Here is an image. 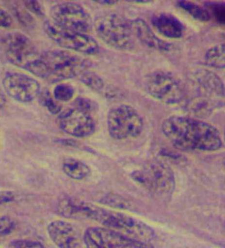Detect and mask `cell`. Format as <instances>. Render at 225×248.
<instances>
[{"instance_id":"obj_7","label":"cell","mask_w":225,"mask_h":248,"mask_svg":"<svg viewBox=\"0 0 225 248\" xmlns=\"http://www.w3.org/2000/svg\"><path fill=\"white\" fill-rule=\"evenodd\" d=\"M107 128L114 140H128L139 136L144 128V121L134 108L120 104L109 111Z\"/></svg>"},{"instance_id":"obj_23","label":"cell","mask_w":225,"mask_h":248,"mask_svg":"<svg viewBox=\"0 0 225 248\" xmlns=\"http://www.w3.org/2000/svg\"><path fill=\"white\" fill-rule=\"evenodd\" d=\"M81 82L85 84L88 87L96 91H102L103 89L104 84L103 80L100 77L97 76L91 72L86 71L79 77Z\"/></svg>"},{"instance_id":"obj_31","label":"cell","mask_w":225,"mask_h":248,"mask_svg":"<svg viewBox=\"0 0 225 248\" xmlns=\"http://www.w3.org/2000/svg\"><path fill=\"white\" fill-rule=\"evenodd\" d=\"M16 194L12 191H2L0 192V206L16 200Z\"/></svg>"},{"instance_id":"obj_17","label":"cell","mask_w":225,"mask_h":248,"mask_svg":"<svg viewBox=\"0 0 225 248\" xmlns=\"http://www.w3.org/2000/svg\"><path fill=\"white\" fill-rule=\"evenodd\" d=\"M153 27L167 38L178 39L185 32V27L177 18L172 15L161 13L152 18Z\"/></svg>"},{"instance_id":"obj_12","label":"cell","mask_w":225,"mask_h":248,"mask_svg":"<svg viewBox=\"0 0 225 248\" xmlns=\"http://www.w3.org/2000/svg\"><path fill=\"white\" fill-rule=\"evenodd\" d=\"M5 48L9 61L28 71L40 57L32 41L19 32L8 36L5 40Z\"/></svg>"},{"instance_id":"obj_18","label":"cell","mask_w":225,"mask_h":248,"mask_svg":"<svg viewBox=\"0 0 225 248\" xmlns=\"http://www.w3.org/2000/svg\"><path fill=\"white\" fill-rule=\"evenodd\" d=\"M91 204L71 197L62 199L58 204L60 216L77 220H89Z\"/></svg>"},{"instance_id":"obj_10","label":"cell","mask_w":225,"mask_h":248,"mask_svg":"<svg viewBox=\"0 0 225 248\" xmlns=\"http://www.w3.org/2000/svg\"><path fill=\"white\" fill-rule=\"evenodd\" d=\"M45 29L48 37L63 48L83 55L99 53L98 44L89 35L64 30L52 21L46 23Z\"/></svg>"},{"instance_id":"obj_16","label":"cell","mask_w":225,"mask_h":248,"mask_svg":"<svg viewBox=\"0 0 225 248\" xmlns=\"http://www.w3.org/2000/svg\"><path fill=\"white\" fill-rule=\"evenodd\" d=\"M131 23L134 37L143 45L150 48L161 51H167L169 50V44L158 37L143 19H135L131 21Z\"/></svg>"},{"instance_id":"obj_21","label":"cell","mask_w":225,"mask_h":248,"mask_svg":"<svg viewBox=\"0 0 225 248\" xmlns=\"http://www.w3.org/2000/svg\"><path fill=\"white\" fill-rule=\"evenodd\" d=\"M211 103L201 97L192 98L186 105V110L191 115L201 117L210 115L213 109Z\"/></svg>"},{"instance_id":"obj_5","label":"cell","mask_w":225,"mask_h":248,"mask_svg":"<svg viewBox=\"0 0 225 248\" xmlns=\"http://www.w3.org/2000/svg\"><path fill=\"white\" fill-rule=\"evenodd\" d=\"M96 33L106 45L117 50H129L134 46L131 23L118 14H108L97 19Z\"/></svg>"},{"instance_id":"obj_8","label":"cell","mask_w":225,"mask_h":248,"mask_svg":"<svg viewBox=\"0 0 225 248\" xmlns=\"http://www.w3.org/2000/svg\"><path fill=\"white\" fill-rule=\"evenodd\" d=\"M50 14L52 22L66 31L89 35L94 28L90 14L77 3L63 2L55 5Z\"/></svg>"},{"instance_id":"obj_6","label":"cell","mask_w":225,"mask_h":248,"mask_svg":"<svg viewBox=\"0 0 225 248\" xmlns=\"http://www.w3.org/2000/svg\"><path fill=\"white\" fill-rule=\"evenodd\" d=\"M145 86L151 97L168 105L180 104L187 96L185 85L169 72L150 73L145 78Z\"/></svg>"},{"instance_id":"obj_20","label":"cell","mask_w":225,"mask_h":248,"mask_svg":"<svg viewBox=\"0 0 225 248\" xmlns=\"http://www.w3.org/2000/svg\"><path fill=\"white\" fill-rule=\"evenodd\" d=\"M209 66L218 69H225V43L220 44L210 48L205 57Z\"/></svg>"},{"instance_id":"obj_33","label":"cell","mask_w":225,"mask_h":248,"mask_svg":"<svg viewBox=\"0 0 225 248\" xmlns=\"http://www.w3.org/2000/svg\"><path fill=\"white\" fill-rule=\"evenodd\" d=\"M25 5L28 9L32 11V13H34V14L37 15V16H42L43 14L42 7H41L40 5L37 1H27L25 3Z\"/></svg>"},{"instance_id":"obj_22","label":"cell","mask_w":225,"mask_h":248,"mask_svg":"<svg viewBox=\"0 0 225 248\" xmlns=\"http://www.w3.org/2000/svg\"><path fill=\"white\" fill-rule=\"evenodd\" d=\"M177 4L180 8L187 11L195 19L203 21V22H206L210 19V15L209 14L208 11L205 8L200 6V5L188 1H178Z\"/></svg>"},{"instance_id":"obj_4","label":"cell","mask_w":225,"mask_h":248,"mask_svg":"<svg viewBox=\"0 0 225 248\" xmlns=\"http://www.w3.org/2000/svg\"><path fill=\"white\" fill-rule=\"evenodd\" d=\"M131 178L162 202L170 200L175 190V177L172 170L158 160L146 163L143 169L132 173Z\"/></svg>"},{"instance_id":"obj_24","label":"cell","mask_w":225,"mask_h":248,"mask_svg":"<svg viewBox=\"0 0 225 248\" xmlns=\"http://www.w3.org/2000/svg\"><path fill=\"white\" fill-rule=\"evenodd\" d=\"M75 91L71 85L59 84L53 91V97L58 102H66L74 97Z\"/></svg>"},{"instance_id":"obj_28","label":"cell","mask_w":225,"mask_h":248,"mask_svg":"<svg viewBox=\"0 0 225 248\" xmlns=\"http://www.w3.org/2000/svg\"><path fill=\"white\" fill-rule=\"evenodd\" d=\"M12 248H46L41 243L32 240L19 239L12 241Z\"/></svg>"},{"instance_id":"obj_34","label":"cell","mask_w":225,"mask_h":248,"mask_svg":"<svg viewBox=\"0 0 225 248\" xmlns=\"http://www.w3.org/2000/svg\"><path fill=\"white\" fill-rule=\"evenodd\" d=\"M6 97H5L4 93L0 89V108L4 107L5 104H6Z\"/></svg>"},{"instance_id":"obj_9","label":"cell","mask_w":225,"mask_h":248,"mask_svg":"<svg viewBox=\"0 0 225 248\" xmlns=\"http://www.w3.org/2000/svg\"><path fill=\"white\" fill-rule=\"evenodd\" d=\"M84 241L87 248H154L149 242L133 239L104 227L86 230Z\"/></svg>"},{"instance_id":"obj_1","label":"cell","mask_w":225,"mask_h":248,"mask_svg":"<svg viewBox=\"0 0 225 248\" xmlns=\"http://www.w3.org/2000/svg\"><path fill=\"white\" fill-rule=\"evenodd\" d=\"M162 131L173 146L182 151L214 152L223 146L214 126L192 117H169L163 122Z\"/></svg>"},{"instance_id":"obj_30","label":"cell","mask_w":225,"mask_h":248,"mask_svg":"<svg viewBox=\"0 0 225 248\" xmlns=\"http://www.w3.org/2000/svg\"><path fill=\"white\" fill-rule=\"evenodd\" d=\"M13 19L9 13L0 8V27L8 28L11 27Z\"/></svg>"},{"instance_id":"obj_25","label":"cell","mask_w":225,"mask_h":248,"mask_svg":"<svg viewBox=\"0 0 225 248\" xmlns=\"http://www.w3.org/2000/svg\"><path fill=\"white\" fill-rule=\"evenodd\" d=\"M102 203L104 205H108L111 208L117 209H130L131 208V204L126 199L123 198L121 196L110 194L107 195L102 200Z\"/></svg>"},{"instance_id":"obj_13","label":"cell","mask_w":225,"mask_h":248,"mask_svg":"<svg viewBox=\"0 0 225 248\" xmlns=\"http://www.w3.org/2000/svg\"><path fill=\"white\" fill-rule=\"evenodd\" d=\"M3 86L8 95L19 102H32L40 93L36 80L21 73H8L3 79Z\"/></svg>"},{"instance_id":"obj_2","label":"cell","mask_w":225,"mask_h":248,"mask_svg":"<svg viewBox=\"0 0 225 248\" xmlns=\"http://www.w3.org/2000/svg\"><path fill=\"white\" fill-rule=\"evenodd\" d=\"M88 68V62L76 54L54 50L40 55L29 71L53 83L80 77L87 71Z\"/></svg>"},{"instance_id":"obj_35","label":"cell","mask_w":225,"mask_h":248,"mask_svg":"<svg viewBox=\"0 0 225 248\" xmlns=\"http://www.w3.org/2000/svg\"></svg>"},{"instance_id":"obj_3","label":"cell","mask_w":225,"mask_h":248,"mask_svg":"<svg viewBox=\"0 0 225 248\" xmlns=\"http://www.w3.org/2000/svg\"><path fill=\"white\" fill-rule=\"evenodd\" d=\"M89 220L97 222L104 228L145 242L150 243L156 236L153 228L144 222L125 214L94 205L91 207Z\"/></svg>"},{"instance_id":"obj_32","label":"cell","mask_w":225,"mask_h":248,"mask_svg":"<svg viewBox=\"0 0 225 248\" xmlns=\"http://www.w3.org/2000/svg\"><path fill=\"white\" fill-rule=\"evenodd\" d=\"M213 12L219 22L225 24V3L215 6Z\"/></svg>"},{"instance_id":"obj_19","label":"cell","mask_w":225,"mask_h":248,"mask_svg":"<svg viewBox=\"0 0 225 248\" xmlns=\"http://www.w3.org/2000/svg\"><path fill=\"white\" fill-rule=\"evenodd\" d=\"M64 173L70 179L81 181L90 175L91 170L89 166L81 160L68 158L63 164Z\"/></svg>"},{"instance_id":"obj_29","label":"cell","mask_w":225,"mask_h":248,"mask_svg":"<svg viewBox=\"0 0 225 248\" xmlns=\"http://www.w3.org/2000/svg\"><path fill=\"white\" fill-rule=\"evenodd\" d=\"M74 107L79 108L82 110L88 111L89 112H92L95 108V105L92 101L86 98L80 97L77 99L74 102Z\"/></svg>"},{"instance_id":"obj_14","label":"cell","mask_w":225,"mask_h":248,"mask_svg":"<svg viewBox=\"0 0 225 248\" xmlns=\"http://www.w3.org/2000/svg\"><path fill=\"white\" fill-rule=\"evenodd\" d=\"M193 81L200 95L213 107L225 102V86L216 74L208 70H199L194 73Z\"/></svg>"},{"instance_id":"obj_11","label":"cell","mask_w":225,"mask_h":248,"mask_svg":"<svg viewBox=\"0 0 225 248\" xmlns=\"http://www.w3.org/2000/svg\"><path fill=\"white\" fill-rule=\"evenodd\" d=\"M58 124L64 133L73 138H88L96 131V123L91 112L74 106L61 112Z\"/></svg>"},{"instance_id":"obj_26","label":"cell","mask_w":225,"mask_h":248,"mask_svg":"<svg viewBox=\"0 0 225 248\" xmlns=\"http://www.w3.org/2000/svg\"><path fill=\"white\" fill-rule=\"evenodd\" d=\"M42 99L44 106L52 114L56 115V114L61 113L63 108H62L61 105L59 104V102L54 97H52L50 93H47L44 94L42 96Z\"/></svg>"},{"instance_id":"obj_27","label":"cell","mask_w":225,"mask_h":248,"mask_svg":"<svg viewBox=\"0 0 225 248\" xmlns=\"http://www.w3.org/2000/svg\"><path fill=\"white\" fill-rule=\"evenodd\" d=\"M16 223L12 218L8 216L0 217V235L11 234L15 229Z\"/></svg>"},{"instance_id":"obj_15","label":"cell","mask_w":225,"mask_h":248,"mask_svg":"<svg viewBox=\"0 0 225 248\" xmlns=\"http://www.w3.org/2000/svg\"><path fill=\"white\" fill-rule=\"evenodd\" d=\"M47 231L50 239L59 248H77L80 242L78 232L69 222H51Z\"/></svg>"}]
</instances>
